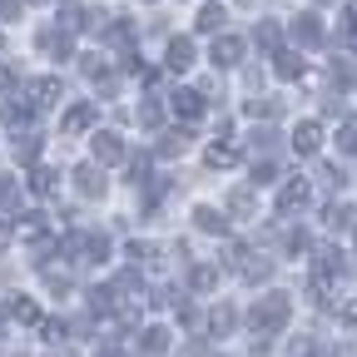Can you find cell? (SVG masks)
Segmentation results:
<instances>
[{"mask_svg":"<svg viewBox=\"0 0 357 357\" xmlns=\"http://www.w3.org/2000/svg\"><path fill=\"white\" fill-rule=\"evenodd\" d=\"M288 298L283 293H268V298H258V307H253V333L258 337H268V333H278L283 323H288Z\"/></svg>","mask_w":357,"mask_h":357,"instance_id":"obj_1","label":"cell"},{"mask_svg":"<svg viewBox=\"0 0 357 357\" xmlns=\"http://www.w3.org/2000/svg\"><path fill=\"white\" fill-rule=\"evenodd\" d=\"M293 149H298V154H318V149H323V124H318V119H303V124L293 129Z\"/></svg>","mask_w":357,"mask_h":357,"instance_id":"obj_2","label":"cell"},{"mask_svg":"<svg viewBox=\"0 0 357 357\" xmlns=\"http://www.w3.org/2000/svg\"><path fill=\"white\" fill-rule=\"evenodd\" d=\"M238 60H243V40H238V35H218V40H213V65L229 70V65H238Z\"/></svg>","mask_w":357,"mask_h":357,"instance_id":"obj_3","label":"cell"},{"mask_svg":"<svg viewBox=\"0 0 357 357\" xmlns=\"http://www.w3.org/2000/svg\"><path fill=\"white\" fill-rule=\"evenodd\" d=\"M95 159H100V164H119V159H124L119 134H95Z\"/></svg>","mask_w":357,"mask_h":357,"instance_id":"obj_4","label":"cell"},{"mask_svg":"<svg viewBox=\"0 0 357 357\" xmlns=\"http://www.w3.org/2000/svg\"><path fill=\"white\" fill-rule=\"evenodd\" d=\"M174 114L199 119V114H204V95H199V89H178V95H174Z\"/></svg>","mask_w":357,"mask_h":357,"instance_id":"obj_5","label":"cell"},{"mask_svg":"<svg viewBox=\"0 0 357 357\" xmlns=\"http://www.w3.org/2000/svg\"><path fill=\"white\" fill-rule=\"evenodd\" d=\"M194 65V40H169V70H189Z\"/></svg>","mask_w":357,"mask_h":357,"instance_id":"obj_6","label":"cell"},{"mask_svg":"<svg viewBox=\"0 0 357 357\" xmlns=\"http://www.w3.org/2000/svg\"><path fill=\"white\" fill-rule=\"evenodd\" d=\"M89 124H95V105H75V109L65 114V134H84Z\"/></svg>","mask_w":357,"mask_h":357,"instance_id":"obj_7","label":"cell"},{"mask_svg":"<svg viewBox=\"0 0 357 357\" xmlns=\"http://www.w3.org/2000/svg\"><path fill=\"white\" fill-rule=\"evenodd\" d=\"M303 204H307V184H303V178H293V184L278 194V208H283V213H293V208H303Z\"/></svg>","mask_w":357,"mask_h":357,"instance_id":"obj_8","label":"cell"},{"mask_svg":"<svg viewBox=\"0 0 357 357\" xmlns=\"http://www.w3.org/2000/svg\"><path fill=\"white\" fill-rule=\"evenodd\" d=\"M30 95H35V105H55V100H60V79H55V75L35 79V84H30Z\"/></svg>","mask_w":357,"mask_h":357,"instance_id":"obj_9","label":"cell"},{"mask_svg":"<svg viewBox=\"0 0 357 357\" xmlns=\"http://www.w3.org/2000/svg\"><path fill=\"white\" fill-rule=\"evenodd\" d=\"M30 189H35L40 199H50V194L60 189V174H55V169H35V174H30Z\"/></svg>","mask_w":357,"mask_h":357,"instance_id":"obj_10","label":"cell"},{"mask_svg":"<svg viewBox=\"0 0 357 357\" xmlns=\"http://www.w3.org/2000/svg\"><path fill=\"white\" fill-rule=\"evenodd\" d=\"M293 35H298L303 45H318V40H323V25H318V15H298Z\"/></svg>","mask_w":357,"mask_h":357,"instance_id":"obj_11","label":"cell"},{"mask_svg":"<svg viewBox=\"0 0 357 357\" xmlns=\"http://www.w3.org/2000/svg\"><path fill=\"white\" fill-rule=\"evenodd\" d=\"M208 164L213 169H234L238 164V149L234 144H208Z\"/></svg>","mask_w":357,"mask_h":357,"instance_id":"obj_12","label":"cell"},{"mask_svg":"<svg viewBox=\"0 0 357 357\" xmlns=\"http://www.w3.org/2000/svg\"><path fill=\"white\" fill-rule=\"evenodd\" d=\"M75 178H79V194H100V189H105V174H100L95 164H84Z\"/></svg>","mask_w":357,"mask_h":357,"instance_id":"obj_13","label":"cell"},{"mask_svg":"<svg viewBox=\"0 0 357 357\" xmlns=\"http://www.w3.org/2000/svg\"><path fill=\"white\" fill-rule=\"evenodd\" d=\"M10 318H15V323H25V328H30V323H40V307H35V303H30V298H15V307H10Z\"/></svg>","mask_w":357,"mask_h":357,"instance_id":"obj_14","label":"cell"},{"mask_svg":"<svg viewBox=\"0 0 357 357\" xmlns=\"http://www.w3.org/2000/svg\"><path fill=\"white\" fill-rule=\"evenodd\" d=\"M218 25H223V10H218V6L199 10V30H204V35H218Z\"/></svg>","mask_w":357,"mask_h":357,"instance_id":"obj_15","label":"cell"},{"mask_svg":"<svg viewBox=\"0 0 357 357\" xmlns=\"http://www.w3.org/2000/svg\"><path fill=\"white\" fill-rule=\"evenodd\" d=\"M60 15H65V30H79V25H84V20H79V15H84L79 0H60Z\"/></svg>","mask_w":357,"mask_h":357,"instance_id":"obj_16","label":"cell"},{"mask_svg":"<svg viewBox=\"0 0 357 357\" xmlns=\"http://www.w3.org/2000/svg\"><path fill=\"white\" fill-rule=\"evenodd\" d=\"M303 75V60L298 55H278V79H298Z\"/></svg>","mask_w":357,"mask_h":357,"instance_id":"obj_17","label":"cell"},{"mask_svg":"<svg viewBox=\"0 0 357 357\" xmlns=\"http://www.w3.org/2000/svg\"><path fill=\"white\" fill-rule=\"evenodd\" d=\"M164 347H169V333H164V328H149V333H144V352H154V357H159Z\"/></svg>","mask_w":357,"mask_h":357,"instance_id":"obj_18","label":"cell"},{"mask_svg":"<svg viewBox=\"0 0 357 357\" xmlns=\"http://www.w3.org/2000/svg\"><path fill=\"white\" fill-rule=\"evenodd\" d=\"M258 45H263V50H278V25H273V20L258 25Z\"/></svg>","mask_w":357,"mask_h":357,"instance_id":"obj_19","label":"cell"},{"mask_svg":"<svg viewBox=\"0 0 357 357\" xmlns=\"http://www.w3.org/2000/svg\"><path fill=\"white\" fill-rule=\"evenodd\" d=\"M199 229H208V234H223V213H213V208H199Z\"/></svg>","mask_w":357,"mask_h":357,"instance_id":"obj_20","label":"cell"},{"mask_svg":"<svg viewBox=\"0 0 357 357\" xmlns=\"http://www.w3.org/2000/svg\"><path fill=\"white\" fill-rule=\"evenodd\" d=\"M6 119H10L15 129H20V124H30V105H10V109H6Z\"/></svg>","mask_w":357,"mask_h":357,"instance_id":"obj_21","label":"cell"},{"mask_svg":"<svg viewBox=\"0 0 357 357\" xmlns=\"http://www.w3.org/2000/svg\"><path fill=\"white\" fill-rule=\"evenodd\" d=\"M337 144H342V149H347V154H357V124H347V129H342V134H337Z\"/></svg>","mask_w":357,"mask_h":357,"instance_id":"obj_22","label":"cell"},{"mask_svg":"<svg viewBox=\"0 0 357 357\" xmlns=\"http://www.w3.org/2000/svg\"><path fill=\"white\" fill-rule=\"evenodd\" d=\"M20 15V0H0V25H10Z\"/></svg>","mask_w":357,"mask_h":357,"instance_id":"obj_23","label":"cell"},{"mask_svg":"<svg viewBox=\"0 0 357 357\" xmlns=\"http://www.w3.org/2000/svg\"><path fill=\"white\" fill-rule=\"evenodd\" d=\"M213 328H218V333H229V328H234V312H229V307H218V312H213Z\"/></svg>","mask_w":357,"mask_h":357,"instance_id":"obj_24","label":"cell"},{"mask_svg":"<svg viewBox=\"0 0 357 357\" xmlns=\"http://www.w3.org/2000/svg\"><path fill=\"white\" fill-rule=\"evenodd\" d=\"M45 342H65V323H45Z\"/></svg>","mask_w":357,"mask_h":357,"instance_id":"obj_25","label":"cell"},{"mask_svg":"<svg viewBox=\"0 0 357 357\" xmlns=\"http://www.w3.org/2000/svg\"><path fill=\"white\" fill-rule=\"evenodd\" d=\"M139 124H149V129H154V124H159V105H144V109H139Z\"/></svg>","mask_w":357,"mask_h":357,"instance_id":"obj_26","label":"cell"},{"mask_svg":"<svg viewBox=\"0 0 357 357\" xmlns=\"http://www.w3.org/2000/svg\"><path fill=\"white\" fill-rule=\"evenodd\" d=\"M342 323H347V328H357V298H352V303H342Z\"/></svg>","mask_w":357,"mask_h":357,"instance_id":"obj_27","label":"cell"},{"mask_svg":"<svg viewBox=\"0 0 357 357\" xmlns=\"http://www.w3.org/2000/svg\"><path fill=\"white\" fill-rule=\"evenodd\" d=\"M347 218H352L347 208H328V223H333V229H342V223H347Z\"/></svg>","mask_w":357,"mask_h":357,"instance_id":"obj_28","label":"cell"},{"mask_svg":"<svg viewBox=\"0 0 357 357\" xmlns=\"http://www.w3.org/2000/svg\"><path fill=\"white\" fill-rule=\"evenodd\" d=\"M15 199V184H10V178H0V204H10Z\"/></svg>","mask_w":357,"mask_h":357,"instance_id":"obj_29","label":"cell"},{"mask_svg":"<svg viewBox=\"0 0 357 357\" xmlns=\"http://www.w3.org/2000/svg\"><path fill=\"white\" fill-rule=\"evenodd\" d=\"M0 89H6V70H0Z\"/></svg>","mask_w":357,"mask_h":357,"instance_id":"obj_30","label":"cell"},{"mask_svg":"<svg viewBox=\"0 0 357 357\" xmlns=\"http://www.w3.org/2000/svg\"><path fill=\"white\" fill-rule=\"evenodd\" d=\"M318 6H333V0H318Z\"/></svg>","mask_w":357,"mask_h":357,"instance_id":"obj_31","label":"cell"}]
</instances>
